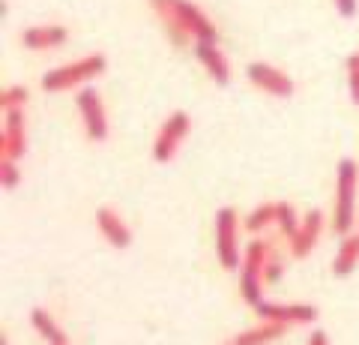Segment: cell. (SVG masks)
<instances>
[{"label": "cell", "instance_id": "23", "mask_svg": "<svg viewBox=\"0 0 359 345\" xmlns=\"http://www.w3.org/2000/svg\"><path fill=\"white\" fill-rule=\"evenodd\" d=\"M285 276V259L278 255L276 249H269V255H266V267H264V280L266 282H278Z\"/></svg>", "mask_w": 359, "mask_h": 345}, {"label": "cell", "instance_id": "3", "mask_svg": "<svg viewBox=\"0 0 359 345\" xmlns=\"http://www.w3.org/2000/svg\"><path fill=\"white\" fill-rule=\"evenodd\" d=\"M269 240L255 237L249 247L243 249V261H240V297L249 306H257L264 300V267H266V255H269Z\"/></svg>", "mask_w": 359, "mask_h": 345}, {"label": "cell", "instance_id": "10", "mask_svg": "<svg viewBox=\"0 0 359 345\" xmlns=\"http://www.w3.org/2000/svg\"><path fill=\"white\" fill-rule=\"evenodd\" d=\"M27 153V120L25 111H4V136H0V157L21 160Z\"/></svg>", "mask_w": 359, "mask_h": 345}, {"label": "cell", "instance_id": "6", "mask_svg": "<svg viewBox=\"0 0 359 345\" xmlns=\"http://www.w3.org/2000/svg\"><path fill=\"white\" fill-rule=\"evenodd\" d=\"M189 132H192V117H189V111H171L168 115V120L159 126V132H156L153 138V148H150V157L156 162L168 165L177 153H180V144H183L189 138Z\"/></svg>", "mask_w": 359, "mask_h": 345}, {"label": "cell", "instance_id": "17", "mask_svg": "<svg viewBox=\"0 0 359 345\" xmlns=\"http://www.w3.org/2000/svg\"><path fill=\"white\" fill-rule=\"evenodd\" d=\"M356 264H359V237L344 235L339 240V249H335V255H332V276L344 280V276H351L356 271Z\"/></svg>", "mask_w": 359, "mask_h": 345}, {"label": "cell", "instance_id": "1", "mask_svg": "<svg viewBox=\"0 0 359 345\" xmlns=\"http://www.w3.org/2000/svg\"><path fill=\"white\" fill-rule=\"evenodd\" d=\"M108 72V58L102 51H90L84 58H78L72 63H63V66H54L42 75L39 87L45 93H63V91H78V87L90 84L93 79Z\"/></svg>", "mask_w": 359, "mask_h": 345}, {"label": "cell", "instance_id": "12", "mask_svg": "<svg viewBox=\"0 0 359 345\" xmlns=\"http://www.w3.org/2000/svg\"><path fill=\"white\" fill-rule=\"evenodd\" d=\"M66 39H69V30L63 25H30L18 33L21 48H30V51H54L66 46Z\"/></svg>", "mask_w": 359, "mask_h": 345}, {"label": "cell", "instance_id": "27", "mask_svg": "<svg viewBox=\"0 0 359 345\" xmlns=\"http://www.w3.org/2000/svg\"><path fill=\"white\" fill-rule=\"evenodd\" d=\"M344 66H347V72H359V51H353V54H347V60H344Z\"/></svg>", "mask_w": 359, "mask_h": 345}, {"label": "cell", "instance_id": "5", "mask_svg": "<svg viewBox=\"0 0 359 345\" xmlns=\"http://www.w3.org/2000/svg\"><path fill=\"white\" fill-rule=\"evenodd\" d=\"M75 108H78V117H81V126H84V136L93 141V144H102L108 141V111L102 103V93L96 87H78L75 91Z\"/></svg>", "mask_w": 359, "mask_h": 345}, {"label": "cell", "instance_id": "20", "mask_svg": "<svg viewBox=\"0 0 359 345\" xmlns=\"http://www.w3.org/2000/svg\"><path fill=\"white\" fill-rule=\"evenodd\" d=\"M299 214H297V207L290 204V202H276V228L282 231V237H294V231L299 228Z\"/></svg>", "mask_w": 359, "mask_h": 345}, {"label": "cell", "instance_id": "26", "mask_svg": "<svg viewBox=\"0 0 359 345\" xmlns=\"http://www.w3.org/2000/svg\"><path fill=\"white\" fill-rule=\"evenodd\" d=\"M309 345H330V337H327V333H323V330H311Z\"/></svg>", "mask_w": 359, "mask_h": 345}, {"label": "cell", "instance_id": "9", "mask_svg": "<svg viewBox=\"0 0 359 345\" xmlns=\"http://www.w3.org/2000/svg\"><path fill=\"white\" fill-rule=\"evenodd\" d=\"M174 9H177V18H180V25H183V30L195 42H201V39L219 42V27L212 25V18L198 4H192V0H174Z\"/></svg>", "mask_w": 359, "mask_h": 345}, {"label": "cell", "instance_id": "30", "mask_svg": "<svg viewBox=\"0 0 359 345\" xmlns=\"http://www.w3.org/2000/svg\"><path fill=\"white\" fill-rule=\"evenodd\" d=\"M224 345H233V342H224Z\"/></svg>", "mask_w": 359, "mask_h": 345}, {"label": "cell", "instance_id": "18", "mask_svg": "<svg viewBox=\"0 0 359 345\" xmlns=\"http://www.w3.org/2000/svg\"><path fill=\"white\" fill-rule=\"evenodd\" d=\"M285 325H276V321H261L257 327H249V330H243L237 333L231 342L233 345H269V342H276V339H282L285 337Z\"/></svg>", "mask_w": 359, "mask_h": 345}, {"label": "cell", "instance_id": "14", "mask_svg": "<svg viewBox=\"0 0 359 345\" xmlns=\"http://www.w3.org/2000/svg\"><path fill=\"white\" fill-rule=\"evenodd\" d=\"M96 228H99V235L108 240V247H114V249L132 247V228L126 226V219H123L114 207L96 210Z\"/></svg>", "mask_w": 359, "mask_h": 345}, {"label": "cell", "instance_id": "21", "mask_svg": "<svg viewBox=\"0 0 359 345\" xmlns=\"http://www.w3.org/2000/svg\"><path fill=\"white\" fill-rule=\"evenodd\" d=\"M30 103V91L25 84H13L0 91V108L4 111H25Z\"/></svg>", "mask_w": 359, "mask_h": 345}, {"label": "cell", "instance_id": "11", "mask_svg": "<svg viewBox=\"0 0 359 345\" xmlns=\"http://www.w3.org/2000/svg\"><path fill=\"white\" fill-rule=\"evenodd\" d=\"M195 58L198 63L204 66V72L210 75L212 82H216L219 87H228L231 79H233V72H231V60H228V54H224L219 48V42H207V39H201L195 42Z\"/></svg>", "mask_w": 359, "mask_h": 345}, {"label": "cell", "instance_id": "8", "mask_svg": "<svg viewBox=\"0 0 359 345\" xmlns=\"http://www.w3.org/2000/svg\"><path fill=\"white\" fill-rule=\"evenodd\" d=\"M261 321H276V325H314L318 321V306L314 304H276V300H261L255 306Z\"/></svg>", "mask_w": 359, "mask_h": 345}, {"label": "cell", "instance_id": "19", "mask_svg": "<svg viewBox=\"0 0 359 345\" xmlns=\"http://www.w3.org/2000/svg\"><path fill=\"white\" fill-rule=\"evenodd\" d=\"M269 226H276V202L257 204L252 214L243 219V228H245V231H252V235H261V231L269 228Z\"/></svg>", "mask_w": 359, "mask_h": 345}, {"label": "cell", "instance_id": "13", "mask_svg": "<svg viewBox=\"0 0 359 345\" xmlns=\"http://www.w3.org/2000/svg\"><path fill=\"white\" fill-rule=\"evenodd\" d=\"M323 235V214L318 207L309 210L306 216H302L299 222V228L294 231V237H290V255L294 259H309V255L314 252V247H318V240Z\"/></svg>", "mask_w": 359, "mask_h": 345}, {"label": "cell", "instance_id": "29", "mask_svg": "<svg viewBox=\"0 0 359 345\" xmlns=\"http://www.w3.org/2000/svg\"><path fill=\"white\" fill-rule=\"evenodd\" d=\"M0 345H9V339H6V337H4V339H0Z\"/></svg>", "mask_w": 359, "mask_h": 345}, {"label": "cell", "instance_id": "4", "mask_svg": "<svg viewBox=\"0 0 359 345\" xmlns=\"http://www.w3.org/2000/svg\"><path fill=\"white\" fill-rule=\"evenodd\" d=\"M212 235H216V259L224 271H240L243 249H240V219L233 207H219L216 222H212Z\"/></svg>", "mask_w": 359, "mask_h": 345}, {"label": "cell", "instance_id": "7", "mask_svg": "<svg viewBox=\"0 0 359 345\" xmlns=\"http://www.w3.org/2000/svg\"><path fill=\"white\" fill-rule=\"evenodd\" d=\"M245 79H249L252 87H257L261 93L276 96V99H290L297 93V82L290 79L287 72L278 70V66L264 63V60H255V63L245 66Z\"/></svg>", "mask_w": 359, "mask_h": 345}, {"label": "cell", "instance_id": "28", "mask_svg": "<svg viewBox=\"0 0 359 345\" xmlns=\"http://www.w3.org/2000/svg\"><path fill=\"white\" fill-rule=\"evenodd\" d=\"M356 237H359V214H356Z\"/></svg>", "mask_w": 359, "mask_h": 345}, {"label": "cell", "instance_id": "2", "mask_svg": "<svg viewBox=\"0 0 359 345\" xmlns=\"http://www.w3.org/2000/svg\"><path fill=\"white\" fill-rule=\"evenodd\" d=\"M356 189H359V165L356 160L344 157L335 169V202H332V231L339 237L351 235L356 226Z\"/></svg>", "mask_w": 359, "mask_h": 345}, {"label": "cell", "instance_id": "22", "mask_svg": "<svg viewBox=\"0 0 359 345\" xmlns=\"http://www.w3.org/2000/svg\"><path fill=\"white\" fill-rule=\"evenodd\" d=\"M0 186H4V193H15L21 186V171H18L15 160L0 157Z\"/></svg>", "mask_w": 359, "mask_h": 345}, {"label": "cell", "instance_id": "15", "mask_svg": "<svg viewBox=\"0 0 359 345\" xmlns=\"http://www.w3.org/2000/svg\"><path fill=\"white\" fill-rule=\"evenodd\" d=\"M147 4H150V9L156 13V18L162 21L168 42H171V46H177V48H183L192 37H189V33L183 30V25H180L177 9H174V0H147Z\"/></svg>", "mask_w": 359, "mask_h": 345}, {"label": "cell", "instance_id": "16", "mask_svg": "<svg viewBox=\"0 0 359 345\" xmlns=\"http://www.w3.org/2000/svg\"><path fill=\"white\" fill-rule=\"evenodd\" d=\"M30 325H33V330H36V337H42L45 345H72L69 337H66V330L54 321V315L48 313V309H42V306L30 309Z\"/></svg>", "mask_w": 359, "mask_h": 345}, {"label": "cell", "instance_id": "24", "mask_svg": "<svg viewBox=\"0 0 359 345\" xmlns=\"http://www.w3.org/2000/svg\"><path fill=\"white\" fill-rule=\"evenodd\" d=\"M332 6H335V13L347 21L356 18V13H359V0H332Z\"/></svg>", "mask_w": 359, "mask_h": 345}, {"label": "cell", "instance_id": "25", "mask_svg": "<svg viewBox=\"0 0 359 345\" xmlns=\"http://www.w3.org/2000/svg\"><path fill=\"white\" fill-rule=\"evenodd\" d=\"M347 93H351V103L359 108V72H347Z\"/></svg>", "mask_w": 359, "mask_h": 345}]
</instances>
